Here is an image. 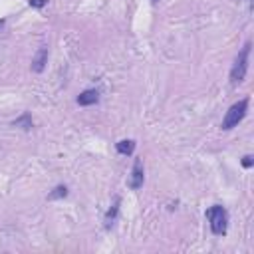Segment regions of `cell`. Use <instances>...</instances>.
<instances>
[{"instance_id":"1","label":"cell","mask_w":254,"mask_h":254,"mask_svg":"<svg viewBox=\"0 0 254 254\" xmlns=\"http://www.w3.org/2000/svg\"><path fill=\"white\" fill-rule=\"evenodd\" d=\"M250 48L252 44L246 42L244 48L238 52V56L234 58V64H232V70H230V84H240L244 82L246 78V72H248V58H250Z\"/></svg>"},{"instance_id":"2","label":"cell","mask_w":254,"mask_h":254,"mask_svg":"<svg viewBox=\"0 0 254 254\" xmlns=\"http://www.w3.org/2000/svg\"><path fill=\"white\" fill-rule=\"evenodd\" d=\"M207 218H209V224H211L212 234H216V236L226 234V228H228V212H226L224 207L212 205L207 211Z\"/></svg>"},{"instance_id":"3","label":"cell","mask_w":254,"mask_h":254,"mask_svg":"<svg viewBox=\"0 0 254 254\" xmlns=\"http://www.w3.org/2000/svg\"><path fill=\"white\" fill-rule=\"evenodd\" d=\"M246 111H248V99L244 97V99H240V101H236V103H232L230 107H228V111H226V115H224V119H222V129L224 131H228V129H232V127H236L242 119H244V115H246Z\"/></svg>"},{"instance_id":"4","label":"cell","mask_w":254,"mask_h":254,"mask_svg":"<svg viewBox=\"0 0 254 254\" xmlns=\"http://www.w3.org/2000/svg\"><path fill=\"white\" fill-rule=\"evenodd\" d=\"M143 181H145L143 161H141V159H135L133 169H131V177H129V189H133V191L141 189V187H143Z\"/></svg>"},{"instance_id":"5","label":"cell","mask_w":254,"mask_h":254,"mask_svg":"<svg viewBox=\"0 0 254 254\" xmlns=\"http://www.w3.org/2000/svg\"><path fill=\"white\" fill-rule=\"evenodd\" d=\"M46 64H48V48L42 46V48L38 50V54L34 56V60H32V70L40 74V72H44Z\"/></svg>"},{"instance_id":"6","label":"cell","mask_w":254,"mask_h":254,"mask_svg":"<svg viewBox=\"0 0 254 254\" xmlns=\"http://www.w3.org/2000/svg\"><path fill=\"white\" fill-rule=\"evenodd\" d=\"M78 105H95L99 101V91L97 89H85L78 95Z\"/></svg>"},{"instance_id":"7","label":"cell","mask_w":254,"mask_h":254,"mask_svg":"<svg viewBox=\"0 0 254 254\" xmlns=\"http://www.w3.org/2000/svg\"><path fill=\"white\" fill-rule=\"evenodd\" d=\"M115 147H117V153H121V155H131L135 151V141L133 139H123Z\"/></svg>"},{"instance_id":"8","label":"cell","mask_w":254,"mask_h":254,"mask_svg":"<svg viewBox=\"0 0 254 254\" xmlns=\"http://www.w3.org/2000/svg\"><path fill=\"white\" fill-rule=\"evenodd\" d=\"M119 199H115V203H113V207L107 211V214H105V228H111V224L115 222V218H117V212H119Z\"/></svg>"},{"instance_id":"9","label":"cell","mask_w":254,"mask_h":254,"mask_svg":"<svg viewBox=\"0 0 254 254\" xmlns=\"http://www.w3.org/2000/svg\"><path fill=\"white\" fill-rule=\"evenodd\" d=\"M68 195V189L64 187V185H60V187H56L52 193H50V199H62V197H66Z\"/></svg>"},{"instance_id":"10","label":"cell","mask_w":254,"mask_h":254,"mask_svg":"<svg viewBox=\"0 0 254 254\" xmlns=\"http://www.w3.org/2000/svg\"><path fill=\"white\" fill-rule=\"evenodd\" d=\"M14 125H26V127H24V129H30V127H32L30 115H22L20 119H16V121H14Z\"/></svg>"},{"instance_id":"11","label":"cell","mask_w":254,"mask_h":254,"mask_svg":"<svg viewBox=\"0 0 254 254\" xmlns=\"http://www.w3.org/2000/svg\"><path fill=\"white\" fill-rule=\"evenodd\" d=\"M48 4V0H30V6L34 8H44Z\"/></svg>"},{"instance_id":"12","label":"cell","mask_w":254,"mask_h":254,"mask_svg":"<svg viewBox=\"0 0 254 254\" xmlns=\"http://www.w3.org/2000/svg\"><path fill=\"white\" fill-rule=\"evenodd\" d=\"M242 167H246V169H250V167H252V155L242 157Z\"/></svg>"},{"instance_id":"13","label":"cell","mask_w":254,"mask_h":254,"mask_svg":"<svg viewBox=\"0 0 254 254\" xmlns=\"http://www.w3.org/2000/svg\"><path fill=\"white\" fill-rule=\"evenodd\" d=\"M4 26V20H0V28H2Z\"/></svg>"},{"instance_id":"14","label":"cell","mask_w":254,"mask_h":254,"mask_svg":"<svg viewBox=\"0 0 254 254\" xmlns=\"http://www.w3.org/2000/svg\"><path fill=\"white\" fill-rule=\"evenodd\" d=\"M151 2H159V0H151Z\"/></svg>"}]
</instances>
